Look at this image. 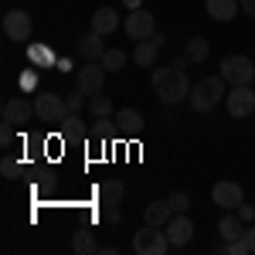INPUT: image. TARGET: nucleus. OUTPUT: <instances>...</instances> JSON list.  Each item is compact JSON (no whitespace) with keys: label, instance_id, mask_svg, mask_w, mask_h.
Returning a JSON list of instances; mask_svg holds the SVG:
<instances>
[{"label":"nucleus","instance_id":"a878e982","mask_svg":"<svg viewBox=\"0 0 255 255\" xmlns=\"http://www.w3.org/2000/svg\"><path fill=\"white\" fill-rule=\"evenodd\" d=\"M89 113L96 119H113L116 113H113V102H109V96L106 92H96V96H89Z\"/></svg>","mask_w":255,"mask_h":255},{"label":"nucleus","instance_id":"9b49d317","mask_svg":"<svg viewBox=\"0 0 255 255\" xmlns=\"http://www.w3.org/2000/svg\"><path fill=\"white\" fill-rule=\"evenodd\" d=\"M163 232H167V238H170V245L174 249H184L191 238H194V221L187 218V211L184 215H174L167 225H163Z\"/></svg>","mask_w":255,"mask_h":255},{"label":"nucleus","instance_id":"412c9836","mask_svg":"<svg viewBox=\"0 0 255 255\" xmlns=\"http://www.w3.org/2000/svg\"><path fill=\"white\" fill-rule=\"evenodd\" d=\"M204 7H208V14H211L215 20H232L242 3H238V0H208Z\"/></svg>","mask_w":255,"mask_h":255},{"label":"nucleus","instance_id":"6e6552de","mask_svg":"<svg viewBox=\"0 0 255 255\" xmlns=\"http://www.w3.org/2000/svg\"><path fill=\"white\" fill-rule=\"evenodd\" d=\"M106 68H102V61H89V65H82L79 75H75V85H79L85 96H96V92H106L102 89V82H106Z\"/></svg>","mask_w":255,"mask_h":255},{"label":"nucleus","instance_id":"72a5a7b5","mask_svg":"<svg viewBox=\"0 0 255 255\" xmlns=\"http://www.w3.org/2000/svg\"><path fill=\"white\" fill-rule=\"evenodd\" d=\"M0 143H3V146H10V143H14V123H7V119L0 123Z\"/></svg>","mask_w":255,"mask_h":255},{"label":"nucleus","instance_id":"58836bf2","mask_svg":"<svg viewBox=\"0 0 255 255\" xmlns=\"http://www.w3.org/2000/svg\"><path fill=\"white\" fill-rule=\"evenodd\" d=\"M55 68H61V72H72V61H68V58H58V65H55Z\"/></svg>","mask_w":255,"mask_h":255},{"label":"nucleus","instance_id":"4be33fe9","mask_svg":"<svg viewBox=\"0 0 255 255\" xmlns=\"http://www.w3.org/2000/svg\"><path fill=\"white\" fill-rule=\"evenodd\" d=\"M27 61H31L34 68H48V65H58L55 51H51L48 44H27Z\"/></svg>","mask_w":255,"mask_h":255},{"label":"nucleus","instance_id":"aec40b11","mask_svg":"<svg viewBox=\"0 0 255 255\" xmlns=\"http://www.w3.org/2000/svg\"><path fill=\"white\" fill-rule=\"evenodd\" d=\"M72 252L75 255H96L99 252V242L92 235V228H79L75 235H72Z\"/></svg>","mask_w":255,"mask_h":255},{"label":"nucleus","instance_id":"f704fd0d","mask_svg":"<svg viewBox=\"0 0 255 255\" xmlns=\"http://www.w3.org/2000/svg\"><path fill=\"white\" fill-rule=\"evenodd\" d=\"M242 242H245L249 255H255V228H242Z\"/></svg>","mask_w":255,"mask_h":255},{"label":"nucleus","instance_id":"393cba45","mask_svg":"<svg viewBox=\"0 0 255 255\" xmlns=\"http://www.w3.org/2000/svg\"><path fill=\"white\" fill-rule=\"evenodd\" d=\"M242 228H245V221L238 215H225L221 221H218V235H221V242H232V238L242 235Z\"/></svg>","mask_w":255,"mask_h":255},{"label":"nucleus","instance_id":"c85d7f7f","mask_svg":"<svg viewBox=\"0 0 255 255\" xmlns=\"http://www.w3.org/2000/svg\"><path fill=\"white\" fill-rule=\"evenodd\" d=\"M167 201H170V208H174V215H184V211L191 208V197L184 194V191H174V194L167 197Z\"/></svg>","mask_w":255,"mask_h":255},{"label":"nucleus","instance_id":"cd10ccee","mask_svg":"<svg viewBox=\"0 0 255 255\" xmlns=\"http://www.w3.org/2000/svg\"><path fill=\"white\" fill-rule=\"evenodd\" d=\"M0 174L7 177V180H17V177L24 174V163H20L17 157H10V153H7V157L0 160Z\"/></svg>","mask_w":255,"mask_h":255},{"label":"nucleus","instance_id":"ddd939ff","mask_svg":"<svg viewBox=\"0 0 255 255\" xmlns=\"http://www.w3.org/2000/svg\"><path fill=\"white\" fill-rule=\"evenodd\" d=\"M116 129H119V136H136L139 129H143V113L139 109H116Z\"/></svg>","mask_w":255,"mask_h":255},{"label":"nucleus","instance_id":"1a4fd4ad","mask_svg":"<svg viewBox=\"0 0 255 255\" xmlns=\"http://www.w3.org/2000/svg\"><path fill=\"white\" fill-rule=\"evenodd\" d=\"M211 201H215L218 208H225V211H238V204L245 201L242 184L238 180H218L215 187H211Z\"/></svg>","mask_w":255,"mask_h":255},{"label":"nucleus","instance_id":"c9c22d12","mask_svg":"<svg viewBox=\"0 0 255 255\" xmlns=\"http://www.w3.org/2000/svg\"><path fill=\"white\" fill-rule=\"evenodd\" d=\"M238 218H242V221H252V218H255V208L242 201V204H238Z\"/></svg>","mask_w":255,"mask_h":255},{"label":"nucleus","instance_id":"bb28decb","mask_svg":"<svg viewBox=\"0 0 255 255\" xmlns=\"http://www.w3.org/2000/svg\"><path fill=\"white\" fill-rule=\"evenodd\" d=\"M102 68H106V72H123V68H126V51H123V48H106Z\"/></svg>","mask_w":255,"mask_h":255},{"label":"nucleus","instance_id":"473e14b6","mask_svg":"<svg viewBox=\"0 0 255 255\" xmlns=\"http://www.w3.org/2000/svg\"><path fill=\"white\" fill-rule=\"evenodd\" d=\"M68 99V109H72V113H82V106H89V96H85V92H72V96H65Z\"/></svg>","mask_w":255,"mask_h":255},{"label":"nucleus","instance_id":"f03ea898","mask_svg":"<svg viewBox=\"0 0 255 255\" xmlns=\"http://www.w3.org/2000/svg\"><path fill=\"white\" fill-rule=\"evenodd\" d=\"M225 96H228L225 92V75H208V79H201L191 89L187 102H191V109H197V113H211Z\"/></svg>","mask_w":255,"mask_h":255},{"label":"nucleus","instance_id":"c756f323","mask_svg":"<svg viewBox=\"0 0 255 255\" xmlns=\"http://www.w3.org/2000/svg\"><path fill=\"white\" fill-rule=\"evenodd\" d=\"M17 85L24 89V92H34V89H38V68H27V72H20Z\"/></svg>","mask_w":255,"mask_h":255},{"label":"nucleus","instance_id":"f3484780","mask_svg":"<svg viewBox=\"0 0 255 255\" xmlns=\"http://www.w3.org/2000/svg\"><path fill=\"white\" fill-rule=\"evenodd\" d=\"M116 27H119V14L113 10V7H99L96 14H92V31H96V34L109 38Z\"/></svg>","mask_w":255,"mask_h":255},{"label":"nucleus","instance_id":"7ed1b4c3","mask_svg":"<svg viewBox=\"0 0 255 255\" xmlns=\"http://www.w3.org/2000/svg\"><path fill=\"white\" fill-rule=\"evenodd\" d=\"M167 249H174V245H170L167 232L157 225H146L133 235V252L136 255H167Z\"/></svg>","mask_w":255,"mask_h":255},{"label":"nucleus","instance_id":"6ab92c4d","mask_svg":"<svg viewBox=\"0 0 255 255\" xmlns=\"http://www.w3.org/2000/svg\"><path fill=\"white\" fill-rule=\"evenodd\" d=\"M163 51L153 38H146V41H136L133 44V61L136 65H143V68H150V65H157V55Z\"/></svg>","mask_w":255,"mask_h":255},{"label":"nucleus","instance_id":"423d86ee","mask_svg":"<svg viewBox=\"0 0 255 255\" xmlns=\"http://www.w3.org/2000/svg\"><path fill=\"white\" fill-rule=\"evenodd\" d=\"M225 109H228L232 119L252 116L255 113V89L252 85H232V92L225 96Z\"/></svg>","mask_w":255,"mask_h":255},{"label":"nucleus","instance_id":"4468645a","mask_svg":"<svg viewBox=\"0 0 255 255\" xmlns=\"http://www.w3.org/2000/svg\"><path fill=\"white\" fill-rule=\"evenodd\" d=\"M75 48H79V55H82L85 61H102V55H106V44H102V34H96V31L82 34Z\"/></svg>","mask_w":255,"mask_h":255},{"label":"nucleus","instance_id":"20e7f679","mask_svg":"<svg viewBox=\"0 0 255 255\" xmlns=\"http://www.w3.org/2000/svg\"><path fill=\"white\" fill-rule=\"evenodd\" d=\"M34 113H38V119H44V123H58V126L72 116L68 99L58 96V92H38V96H34Z\"/></svg>","mask_w":255,"mask_h":255},{"label":"nucleus","instance_id":"4c0bfd02","mask_svg":"<svg viewBox=\"0 0 255 255\" xmlns=\"http://www.w3.org/2000/svg\"><path fill=\"white\" fill-rule=\"evenodd\" d=\"M123 7H126V10H139V7H143V0H123Z\"/></svg>","mask_w":255,"mask_h":255},{"label":"nucleus","instance_id":"2f4dec72","mask_svg":"<svg viewBox=\"0 0 255 255\" xmlns=\"http://www.w3.org/2000/svg\"><path fill=\"white\" fill-rule=\"evenodd\" d=\"M55 184H58V177L51 174V170H48V174H41L38 177V194H51V191H55Z\"/></svg>","mask_w":255,"mask_h":255},{"label":"nucleus","instance_id":"2eb2a0df","mask_svg":"<svg viewBox=\"0 0 255 255\" xmlns=\"http://www.w3.org/2000/svg\"><path fill=\"white\" fill-rule=\"evenodd\" d=\"M170 218H174V208H170L167 197H163V201H150L146 211H143V221H146V225H157V228H163Z\"/></svg>","mask_w":255,"mask_h":255},{"label":"nucleus","instance_id":"e433bc0d","mask_svg":"<svg viewBox=\"0 0 255 255\" xmlns=\"http://www.w3.org/2000/svg\"><path fill=\"white\" fill-rule=\"evenodd\" d=\"M238 3H242V14L255 17V0H238Z\"/></svg>","mask_w":255,"mask_h":255},{"label":"nucleus","instance_id":"a211bd4d","mask_svg":"<svg viewBox=\"0 0 255 255\" xmlns=\"http://www.w3.org/2000/svg\"><path fill=\"white\" fill-rule=\"evenodd\" d=\"M99 204H123V197H126V187H123V180L119 177H109V180H102L99 184Z\"/></svg>","mask_w":255,"mask_h":255},{"label":"nucleus","instance_id":"b1692460","mask_svg":"<svg viewBox=\"0 0 255 255\" xmlns=\"http://www.w3.org/2000/svg\"><path fill=\"white\" fill-rule=\"evenodd\" d=\"M109 136H119L116 119H96V123L89 126V139H96V143H106Z\"/></svg>","mask_w":255,"mask_h":255},{"label":"nucleus","instance_id":"39448f33","mask_svg":"<svg viewBox=\"0 0 255 255\" xmlns=\"http://www.w3.org/2000/svg\"><path fill=\"white\" fill-rule=\"evenodd\" d=\"M221 75H225V82H232V85H252L255 82V61L245 58V55H228V58L221 61Z\"/></svg>","mask_w":255,"mask_h":255},{"label":"nucleus","instance_id":"f8f14e48","mask_svg":"<svg viewBox=\"0 0 255 255\" xmlns=\"http://www.w3.org/2000/svg\"><path fill=\"white\" fill-rule=\"evenodd\" d=\"M38 116L34 113V102H27V99H7L3 102V119L7 123H14V126H24V123H31V119Z\"/></svg>","mask_w":255,"mask_h":255},{"label":"nucleus","instance_id":"5701e85b","mask_svg":"<svg viewBox=\"0 0 255 255\" xmlns=\"http://www.w3.org/2000/svg\"><path fill=\"white\" fill-rule=\"evenodd\" d=\"M211 55V44H208V38H187V44H184V58L187 61H204Z\"/></svg>","mask_w":255,"mask_h":255},{"label":"nucleus","instance_id":"f257e3e1","mask_svg":"<svg viewBox=\"0 0 255 255\" xmlns=\"http://www.w3.org/2000/svg\"><path fill=\"white\" fill-rule=\"evenodd\" d=\"M184 65L187 58L180 55L174 65H160L157 72H153V92L163 106H177V102H184V96H191V82H187V72H184Z\"/></svg>","mask_w":255,"mask_h":255},{"label":"nucleus","instance_id":"9d476101","mask_svg":"<svg viewBox=\"0 0 255 255\" xmlns=\"http://www.w3.org/2000/svg\"><path fill=\"white\" fill-rule=\"evenodd\" d=\"M31 31H34V20L27 10H7L3 14V34L10 41H27Z\"/></svg>","mask_w":255,"mask_h":255},{"label":"nucleus","instance_id":"dca6fc26","mask_svg":"<svg viewBox=\"0 0 255 255\" xmlns=\"http://www.w3.org/2000/svg\"><path fill=\"white\" fill-rule=\"evenodd\" d=\"M61 139L65 143H89V126L79 119V113H72L61 123Z\"/></svg>","mask_w":255,"mask_h":255},{"label":"nucleus","instance_id":"0eeeda50","mask_svg":"<svg viewBox=\"0 0 255 255\" xmlns=\"http://www.w3.org/2000/svg\"><path fill=\"white\" fill-rule=\"evenodd\" d=\"M123 31H126V38H133V41H146L157 34V17L150 10H143V7L129 10V17L123 20Z\"/></svg>","mask_w":255,"mask_h":255},{"label":"nucleus","instance_id":"7c9ffc66","mask_svg":"<svg viewBox=\"0 0 255 255\" xmlns=\"http://www.w3.org/2000/svg\"><path fill=\"white\" fill-rule=\"evenodd\" d=\"M99 211H102V221L106 225H119V204H99Z\"/></svg>","mask_w":255,"mask_h":255}]
</instances>
